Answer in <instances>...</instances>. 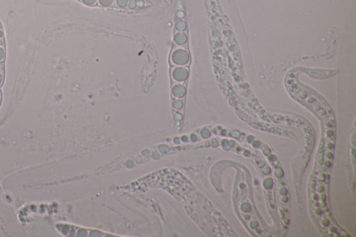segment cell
<instances>
[{
  "label": "cell",
  "mask_w": 356,
  "mask_h": 237,
  "mask_svg": "<svg viewBox=\"0 0 356 237\" xmlns=\"http://www.w3.org/2000/svg\"><path fill=\"white\" fill-rule=\"evenodd\" d=\"M186 24L183 21H179L175 24V28L179 31H184L186 29Z\"/></svg>",
  "instance_id": "4"
},
{
  "label": "cell",
  "mask_w": 356,
  "mask_h": 237,
  "mask_svg": "<svg viewBox=\"0 0 356 237\" xmlns=\"http://www.w3.org/2000/svg\"><path fill=\"white\" fill-rule=\"evenodd\" d=\"M128 6L130 9H135L137 6V2L136 0H129Z\"/></svg>",
  "instance_id": "7"
},
{
  "label": "cell",
  "mask_w": 356,
  "mask_h": 237,
  "mask_svg": "<svg viewBox=\"0 0 356 237\" xmlns=\"http://www.w3.org/2000/svg\"><path fill=\"white\" fill-rule=\"evenodd\" d=\"M172 60L175 64L184 65L189 61V55L186 51L178 50L173 54Z\"/></svg>",
  "instance_id": "1"
},
{
  "label": "cell",
  "mask_w": 356,
  "mask_h": 237,
  "mask_svg": "<svg viewBox=\"0 0 356 237\" xmlns=\"http://www.w3.org/2000/svg\"><path fill=\"white\" fill-rule=\"evenodd\" d=\"M81 2L86 5H93L96 3L97 0H81Z\"/></svg>",
  "instance_id": "8"
},
{
  "label": "cell",
  "mask_w": 356,
  "mask_h": 237,
  "mask_svg": "<svg viewBox=\"0 0 356 237\" xmlns=\"http://www.w3.org/2000/svg\"><path fill=\"white\" fill-rule=\"evenodd\" d=\"M184 16V13L183 11H181V10H180V11H178V13H177V17L179 18H183Z\"/></svg>",
  "instance_id": "9"
},
{
  "label": "cell",
  "mask_w": 356,
  "mask_h": 237,
  "mask_svg": "<svg viewBox=\"0 0 356 237\" xmlns=\"http://www.w3.org/2000/svg\"><path fill=\"white\" fill-rule=\"evenodd\" d=\"M173 75L175 78V77L178 79L185 78L187 76V71L186 69L184 68V67H178L176 70H174Z\"/></svg>",
  "instance_id": "2"
},
{
  "label": "cell",
  "mask_w": 356,
  "mask_h": 237,
  "mask_svg": "<svg viewBox=\"0 0 356 237\" xmlns=\"http://www.w3.org/2000/svg\"><path fill=\"white\" fill-rule=\"evenodd\" d=\"M127 4H128V0H116V4L121 8H125Z\"/></svg>",
  "instance_id": "6"
},
{
  "label": "cell",
  "mask_w": 356,
  "mask_h": 237,
  "mask_svg": "<svg viewBox=\"0 0 356 237\" xmlns=\"http://www.w3.org/2000/svg\"><path fill=\"white\" fill-rule=\"evenodd\" d=\"M100 4L102 6H108L113 3V0H98Z\"/></svg>",
  "instance_id": "5"
},
{
  "label": "cell",
  "mask_w": 356,
  "mask_h": 237,
  "mask_svg": "<svg viewBox=\"0 0 356 237\" xmlns=\"http://www.w3.org/2000/svg\"><path fill=\"white\" fill-rule=\"evenodd\" d=\"M186 41V36L182 33H179L175 36V42L178 45H184Z\"/></svg>",
  "instance_id": "3"
}]
</instances>
